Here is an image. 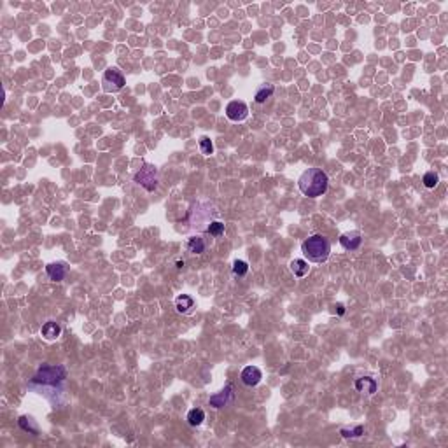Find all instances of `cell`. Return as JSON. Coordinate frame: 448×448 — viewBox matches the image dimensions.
I'll return each mask as SVG.
<instances>
[{
  "label": "cell",
  "instance_id": "277c9868",
  "mask_svg": "<svg viewBox=\"0 0 448 448\" xmlns=\"http://www.w3.org/2000/svg\"><path fill=\"white\" fill-rule=\"evenodd\" d=\"M126 84V79L125 75L121 74V70L116 67L109 68V70L104 72L102 75V88H104L105 93H118L125 88Z\"/></svg>",
  "mask_w": 448,
  "mask_h": 448
},
{
  "label": "cell",
  "instance_id": "52a82bcc",
  "mask_svg": "<svg viewBox=\"0 0 448 448\" xmlns=\"http://www.w3.org/2000/svg\"><path fill=\"white\" fill-rule=\"evenodd\" d=\"M235 387L233 383H228V385L224 387L221 392H217V394L210 396V399H208V404H210L212 408H224L228 403H231L233 396H235Z\"/></svg>",
  "mask_w": 448,
  "mask_h": 448
},
{
  "label": "cell",
  "instance_id": "7a4b0ae2",
  "mask_svg": "<svg viewBox=\"0 0 448 448\" xmlns=\"http://www.w3.org/2000/svg\"><path fill=\"white\" fill-rule=\"evenodd\" d=\"M301 252L310 263H324L329 258L331 244L324 235H312L301 244Z\"/></svg>",
  "mask_w": 448,
  "mask_h": 448
},
{
  "label": "cell",
  "instance_id": "e0dca14e",
  "mask_svg": "<svg viewBox=\"0 0 448 448\" xmlns=\"http://www.w3.org/2000/svg\"><path fill=\"white\" fill-rule=\"evenodd\" d=\"M205 420V412L202 408H193L189 410V413H187V424L193 425V427H198V425H202Z\"/></svg>",
  "mask_w": 448,
  "mask_h": 448
},
{
  "label": "cell",
  "instance_id": "6da1fadb",
  "mask_svg": "<svg viewBox=\"0 0 448 448\" xmlns=\"http://www.w3.org/2000/svg\"><path fill=\"white\" fill-rule=\"evenodd\" d=\"M327 186H329V179H327V173L321 168H308L301 173L300 181H298L300 191L308 198L322 196L327 191Z\"/></svg>",
  "mask_w": 448,
  "mask_h": 448
},
{
  "label": "cell",
  "instance_id": "5b68a950",
  "mask_svg": "<svg viewBox=\"0 0 448 448\" xmlns=\"http://www.w3.org/2000/svg\"><path fill=\"white\" fill-rule=\"evenodd\" d=\"M133 181L139 186H142L146 191H154L158 187V168L154 165L146 163L133 176Z\"/></svg>",
  "mask_w": 448,
  "mask_h": 448
},
{
  "label": "cell",
  "instance_id": "d6986e66",
  "mask_svg": "<svg viewBox=\"0 0 448 448\" xmlns=\"http://www.w3.org/2000/svg\"><path fill=\"white\" fill-rule=\"evenodd\" d=\"M226 229V224L223 221H212L210 224L207 226V233L212 235V237H221Z\"/></svg>",
  "mask_w": 448,
  "mask_h": 448
},
{
  "label": "cell",
  "instance_id": "8992f818",
  "mask_svg": "<svg viewBox=\"0 0 448 448\" xmlns=\"http://www.w3.org/2000/svg\"><path fill=\"white\" fill-rule=\"evenodd\" d=\"M247 116H249V107H247L242 100L229 102L228 107H226V118H228L229 121H233V123L244 121V119H247Z\"/></svg>",
  "mask_w": 448,
  "mask_h": 448
},
{
  "label": "cell",
  "instance_id": "7402d4cb",
  "mask_svg": "<svg viewBox=\"0 0 448 448\" xmlns=\"http://www.w3.org/2000/svg\"><path fill=\"white\" fill-rule=\"evenodd\" d=\"M422 182H424V186L427 187V189H434L439 182V176L436 172H427L424 176V179H422Z\"/></svg>",
  "mask_w": 448,
  "mask_h": 448
},
{
  "label": "cell",
  "instance_id": "2e32d148",
  "mask_svg": "<svg viewBox=\"0 0 448 448\" xmlns=\"http://www.w3.org/2000/svg\"><path fill=\"white\" fill-rule=\"evenodd\" d=\"M289 268H291L294 277H298V279H301V277H305L306 273H308V263H306L305 259H294V261H291V264H289Z\"/></svg>",
  "mask_w": 448,
  "mask_h": 448
},
{
  "label": "cell",
  "instance_id": "ba28073f",
  "mask_svg": "<svg viewBox=\"0 0 448 448\" xmlns=\"http://www.w3.org/2000/svg\"><path fill=\"white\" fill-rule=\"evenodd\" d=\"M362 244V235L359 231H347L340 237V245L345 250H357Z\"/></svg>",
  "mask_w": 448,
  "mask_h": 448
},
{
  "label": "cell",
  "instance_id": "44dd1931",
  "mask_svg": "<svg viewBox=\"0 0 448 448\" xmlns=\"http://www.w3.org/2000/svg\"><path fill=\"white\" fill-rule=\"evenodd\" d=\"M200 151H202L205 156H210L212 152H214V144H212L210 137L207 135L200 137Z\"/></svg>",
  "mask_w": 448,
  "mask_h": 448
},
{
  "label": "cell",
  "instance_id": "cb8c5ba5",
  "mask_svg": "<svg viewBox=\"0 0 448 448\" xmlns=\"http://www.w3.org/2000/svg\"><path fill=\"white\" fill-rule=\"evenodd\" d=\"M335 308H336V312H338V315H343L345 314V306L341 305V303H338V305H336Z\"/></svg>",
  "mask_w": 448,
  "mask_h": 448
},
{
  "label": "cell",
  "instance_id": "603a6c76",
  "mask_svg": "<svg viewBox=\"0 0 448 448\" xmlns=\"http://www.w3.org/2000/svg\"><path fill=\"white\" fill-rule=\"evenodd\" d=\"M340 434L343 438H359V436H362V434H364V427H362V425H357V427H354V429L343 427V429L340 431Z\"/></svg>",
  "mask_w": 448,
  "mask_h": 448
},
{
  "label": "cell",
  "instance_id": "8fae6325",
  "mask_svg": "<svg viewBox=\"0 0 448 448\" xmlns=\"http://www.w3.org/2000/svg\"><path fill=\"white\" fill-rule=\"evenodd\" d=\"M354 387H356L357 392H366V394L373 396L375 392H377L378 383H377L375 378H371V377H361V378H357V380H356Z\"/></svg>",
  "mask_w": 448,
  "mask_h": 448
},
{
  "label": "cell",
  "instance_id": "9a60e30c",
  "mask_svg": "<svg viewBox=\"0 0 448 448\" xmlns=\"http://www.w3.org/2000/svg\"><path fill=\"white\" fill-rule=\"evenodd\" d=\"M205 249H207V244H205L202 237H191L189 240H187V250H189L191 254H203Z\"/></svg>",
  "mask_w": 448,
  "mask_h": 448
},
{
  "label": "cell",
  "instance_id": "4fadbf2b",
  "mask_svg": "<svg viewBox=\"0 0 448 448\" xmlns=\"http://www.w3.org/2000/svg\"><path fill=\"white\" fill-rule=\"evenodd\" d=\"M41 335L44 336L48 341H53L62 335V327H60V324L56 321H48V322H44V326L41 327Z\"/></svg>",
  "mask_w": 448,
  "mask_h": 448
},
{
  "label": "cell",
  "instance_id": "5bb4252c",
  "mask_svg": "<svg viewBox=\"0 0 448 448\" xmlns=\"http://www.w3.org/2000/svg\"><path fill=\"white\" fill-rule=\"evenodd\" d=\"M18 424H20V427L23 431H27L28 434H33V436H37V434H39V425H37V422L33 420L32 417H28V415L20 417Z\"/></svg>",
  "mask_w": 448,
  "mask_h": 448
},
{
  "label": "cell",
  "instance_id": "9c48e42d",
  "mask_svg": "<svg viewBox=\"0 0 448 448\" xmlns=\"http://www.w3.org/2000/svg\"><path fill=\"white\" fill-rule=\"evenodd\" d=\"M240 378H242V382H244V385L256 387L259 382H261L263 373H261V369L256 368V366H247V368H244V371H242Z\"/></svg>",
  "mask_w": 448,
  "mask_h": 448
},
{
  "label": "cell",
  "instance_id": "ac0fdd59",
  "mask_svg": "<svg viewBox=\"0 0 448 448\" xmlns=\"http://www.w3.org/2000/svg\"><path fill=\"white\" fill-rule=\"evenodd\" d=\"M273 91H275V86H273V84H264V86H261L258 91H256L254 100L258 102V104H264V102L273 95Z\"/></svg>",
  "mask_w": 448,
  "mask_h": 448
},
{
  "label": "cell",
  "instance_id": "30bf717a",
  "mask_svg": "<svg viewBox=\"0 0 448 448\" xmlns=\"http://www.w3.org/2000/svg\"><path fill=\"white\" fill-rule=\"evenodd\" d=\"M67 270L68 266L65 263H49L48 266H46V273H48V277L51 280H54V282H62L67 275Z\"/></svg>",
  "mask_w": 448,
  "mask_h": 448
},
{
  "label": "cell",
  "instance_id": "ffe728a7",
  "mask_svg": "<svg viewBox=\"0 0 448 448\" xmlns=\"http://www.w3.org/2000/svg\"><path fill=\"white\" fill-rule=\"evenodd\" d=\"M231 271H233V275H237V277H245L247 273H249V264H247L245 261H242V259H237V261H233Z\"/></svg>",
  "mask_w": 448,
  "mask_h": 448
},
{
  "label": "cell",
  "instance_id": "3957f363",
  "mask_svg": "<svg viewBox=\"0 0 448 448\" xmlns=\"http://www.w3.org/2000/svg\"><path fill=\"white\" fill-rule=\"evenodd\" d=\"M67 369L62 364H42L37 373L33 375L32 383H39V385H60L65 382Z\"/></svg>",
  "mask_w": 448,
  "mask_h": 448
},
{
  "label": "cell",
  "instance_id": "7c38bea8",
  "mask_svg": "<svg viewBox=\"0 0 448 448\" xmlns=\"http://www.w3.org/2000/svg\"><path fill=\"white\" fill-rule=\"evenodd\" d=\"M176 308H177V312L182 314V315L193 314V310H194V300L189 296V294H181V296L176 298Z\"/></svg>",
  "mask_w": 448,
  "mask_h": 448
}]
</instances>
